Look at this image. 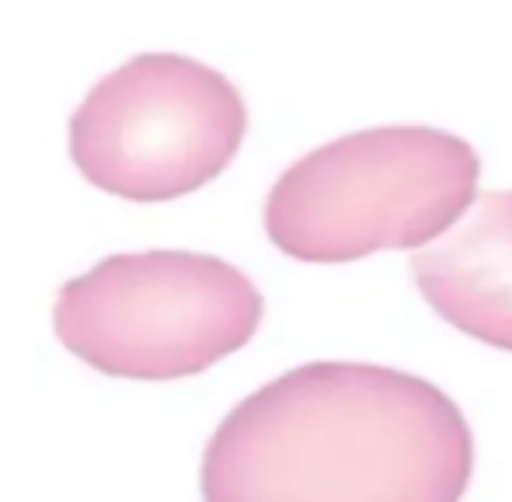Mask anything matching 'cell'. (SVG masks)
Wrapping results in <instances>:
<instances>
[{"label":"cell","mask_w":512,"mask_h":502,"mask_svg":"<svg viewBox=\"0 0 512 502\" xmlns=\"http://www.w3.org/2000/svg\"><path fill=\"white\" fill-rule=\"evenodd\" d=\"M474 471L464 412L405 370L307 363L220 422L206 502H460Z\"/></svg>","instance_id":"1"},{"label":"cell","mask_w":512,"mask_h":502,"mask_svg":"<svg viewBox=\"0 0 512 502\" xmlns=\"http://www.w3.org/2000/svg\"><path fill=\"white\" fill-rule=\"evenodd\" d=\"M481 157L432 126H373L310 150L279 175L265 234L300 262L425 248L478 199Z\"/></svg>","instance_id":"2"},{"label":"cell","mask_w":512,"mask_h":502,"mask_svg":"<svg viewBox=\"0 0 512 502\" xmlns=\"http://www.w3.org/2000/svg\"><path fill=\"white\" fill-rule=\"evenodd\" d=\"M262 311L255 283L223 258L133 251L63 283L53 325L98 374L178 380L248 346Z\"/></svg>","instance_id":"3"},{"label":"cell","mask_w":512,"mask_h":502,"mask_svg":"<svg viewBox=\"0 0 512 502\" xmlns=\"http://www.w3.org/2000/svg\"><path fill=\"white\" fill-rule=\"evenodd\" d=\"M237 88L189 56L143 53L105 74L70 119V157L91 185L164 203L213 182L241 150Z\"/></svg>","instance_id":"4"},{"label":"cell","mask_w":512,"mask_h":502,"mask_svg":"<svg viewBox=\"0 0 512 502\" xmlns=\"http://www.w3.org/2000/svg\"><path fill=\"white\" fill-rule=\"evenodd\" d=\"M411 276L439 318L512 353V192H481L443 238L411 255Z\"/></svg>","instance_id":"5"}]
</instances>
